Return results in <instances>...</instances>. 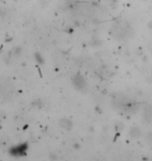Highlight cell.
Segmentation results:
<instances>
[{
    "instance_id": "1",
    "label": "cell",
    "mask_w": 152,
    "mask_h": 161,
    "mask_svg": "<svg viewBox=\"0 0 152 161\" xmlns=\"http://www.w3.org/2000/svg\"><path fill=\"white\" fill-rule=\"evenodd\" d=\"M27 150H28L27 143H20V145H16L10 148L8 153L14 157H23V156L26 155Z\"/></svg>"
},
{
    "instance_id": "2",
    "label": "cell",
    "mask_w": 152,
    "mask_h": 161,
    "mask_svg": "<svg viewBox=\"0 0 152 161\" xmlns=\"http://www.w3.org/2000/svg\"><path fill=\"white\" fill-rule=\"evenodd\" d=\"M72 83L73 86L79 91H86V89L88 88V83H86V79L80 75H75L72 78Z\"/></svg>"
},
{
    "instance_id": "3",
    "label": "cell",
    "mask_w": 152,
    "mask_h": 161,
    "mask_svg": "<svg viewBox=\"0 0 152 161\" xmlns=\"http://www.w3.org/2000/svg\"><path fill=\"white\" fill-rule=\"evenodd\" d=\"M60 126L64 130H71V128L73 127V121L69 118H62L60 120Z\"/></svg>"
},
{
    "instance_id": "4",
    "label": "cell",
    "mask_w": 152,
    "mask_h": 161,
    "mask_svg": "<svg viewBox=\"0 0 152 161\" xmlns=\"http://www.w3.org/2000/svg\"><path fill=\"white\" fill-rule=\"evenodd\" d=\"M129 136L131 137L132 139H139L142 136V131H141V129L138 128V127H132L129 130Z\"/></svg>"
},
{
    "instance_id": "5",
    "label": "cell",
    "mask_w": 152,
    "mask_h": 161,
    "mask_svg": "<svg viewBox=\"0 0 152 161\" xmlns=\"http://www.w3.org/2000/svg\"><path fill=\"white\" fill-rule=\"evenodd\" d=\"M144 118L147 122H150L152 121V109L148 108L144 111Z\"/></svg>"
},
{
    "instance_id": "6",
    "label": "cell",
    "mask_w": 152,
    "mask_h": 161,
    "mask_svg": "<svg viewBox=\"0 0 152 161\" xmlns=\"http://www.w3.org/2000/svg\"><path fill=\"white\" fill-rule=\"evenodd\" d=\"M35 59L39 64H44V58L40 52H35Z\"/></svg>"
},
{
    "instance_id": "7",
    "label": "cell",
    "mask_w": 152,
    "mask_h": 161,
    "mask_svg": "<svg viewBox=\"0 0 152 161\" xmlns=\"http://www.w3.org/2000/svg\"><path fill=\"white\" fill-rule=\"evenodd\" d=\"M21 51H22V48H21V47H17L16 49H15V54H20Z\"/></svg>"
},
{
    "instance_id": "8",
    "label": "cell",
    "mask_w": 152,
    "mask_h": 161,
    "mask_svg": "<svg viewBox=\"0 0 152 161\" xmlns=\"http://www.w3.org/2000/svg\"><path fill=\"white\" fill-rule=\"evenodd\" d=\"M148 27L149 28H152V21H150V22L148 23Z\"/></svg>"
}]
</instances>
